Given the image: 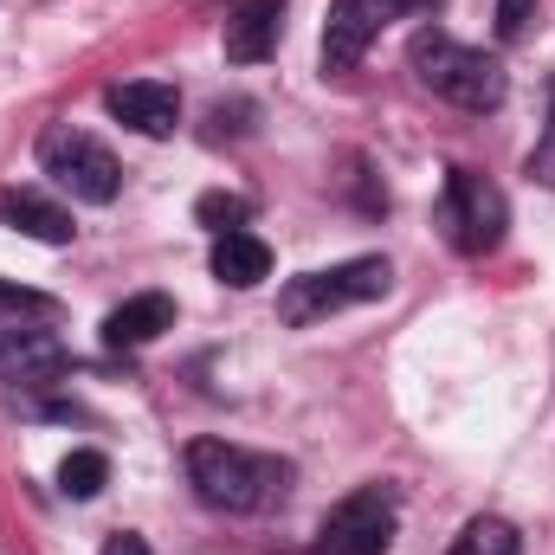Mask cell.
Returning <instances> with one entry per match:
<instances>
[{
	"mask_svg": "<svg viewBox=\"0 0 555 555\" xmlns=\"http://www.w3.org/2000/svg\"><path fill=\"white\" fill-rule=\"evenodd\" d=\"M188 485L207 511H227V517H253L266 511L272 498H284V465L266 452H246V446H227V439H194L188 446Z\"/></svg>",
	"mask_w": 555,
	"mask_h": 555,
	"instance_id": "6da1fadb",
	"label": "cell"
},
{
	"mask_svg": "<svg viewBox=\"0 0 555 555\" xmlns=\"http://www.w3.org/2000/svg\"><path fill=\"white\" fill-rule=\"evenodd\" d=\"M408 59H414L420 85H426L433 98L459 104V111H498V104H504V65H498L491 52H478V46H459V39L439 33V26H420L414 46H408Z\"/></svg>",
	"mask_w": 555,
	"mask_h": 555,
	"instance_id": "7a4b0ae2",
	"label": "cell"
},
{
	"mask_svg": "<svg viewBox=\"0 0 555 555\" xmlns=\"http://www.w3.org/2000/svg\"><path fill=\"white\" fill-rule=\"evenodd\" d=\"M388 284H395V266H388V259H343V266H330V272L291 278L284 297H278V317H284L291 330H304V323H323V317H336V310H349V304L388 297Z\"/></svg>",
	"mask_w": 555,
	"mask_h": 555,
	"instance_id": "3957f363",
	"label": "cell"
},
{
	"mask_svg": "<svg viewBox=\"0 0 555 555\" xmlns=\"http://www.w3.org/2000/svg\"><path fill=\"white\" fill-rule=\"evenodd\" d=\"M504 227H511L504 194L478 168H452L446 188H439V233H446V246L465 253V259H485V253L504 246Z\"/></svg>",
	"mask_w": 555,
	"mask_h": 555,
	"instance_id": "277c9868",
	"label": "cell"
},
{
	"mask_svg": "<svg viewBox=\"0 0 555 555\" xmlns=\"http://www.w3.org/2000/svg\"><path fill=\"white\" fill-rule=\"evenodd\" d=\"M39 168H46V175H52L72 201H91V207H111V201H117V188H124L117 155H111L98 137L72 130V124L39 137Z\"/></svg>",
	"mask_w": 555,
	"mask_h": 555,
	"instance_id": "5b68a950",
	"label": "cell"
},
{
	"mask_svg": "<svg viewBox=\"0 0 555 555\" xmlns=\"http://www.w3.org/2000/svg\"><path fill=\"white\" fill-rule=\"evenodd\" d=\"M388 543H395V498H388L382 485L349 491V498L323 517V537H317L323 555H388Z\"/></svg>",
	"mask_w": 555,
	"mask_h": 555,
	"instance_id": "8992f818",
	"label": "cell"
},
{
	"mask_svg": "<svg viewBox=\"0 0 555 555\" xmlns=\"http://www.w3.org/2000/svg\"><path fill=\"white\" fill-rule=\"evenodd\" d=\"M408 0H330V20H323V72H356L362 52L382 39V26Z\"/></svg>",
	"mask_w": 555,
	"mask_h": 555,
	"instance_id": "52a82bcc",
	"label": "cell"
},
{
	"mask_svg": "<svg viewBox=\"0 0 555 555\" xmlns=\"http://www.w3.org/2000/svg\"><path fill=\"white\" fill-rule=\"evenodd\" d=\"M65 343L46 336V330H0V382H20V388H46L65 375Z\"/></svg>",
	"mask_w": 555,
	"mask_h": 555,
	"instance_id": "ba28073f",
	"label": "cell"
},
{
	"mask_svg": "<svg viewBox=\"0 0 555 555\" xmlns=\"http://www.w3.org/2000/svg\"><path fill=\"white\" fill-rule=\"evenodd\" d=\"M104 104H111V117H117L124 130H137V137H175V124H181V98H175V85H155V78L111 85Z\"/></svg>",
	"mask_w": 555,
	"mask_h": 555,
	"instance_id": "9c48e42d",
	"label": "cell"
},
{
	"mask_svg": "<svg viewBox=\"0 0 555 555\" xmlns=\"http://www.w3.org/2000/svg\"><path fill=\"white\" fill-rule=\"evenodd\" d=\"M278 33H284V0H240L220 46H227L233 65H259V59L278 52Z\"/></svg>",
	"mask_w": 555,
	"mask_h": 555,
	"instance_id": "30bf717a",
	"label": "cell"
},
{
	"mask_svg": "<svg viewBox=\"0 0 555 555\" xmlns=\"http://www.w3.org/2000/svg\"><path fill=\"white\" fill-rule=\"evenodd\" d=\"M0 227H13L39 246H72V233H78L72 214L59 201H46L39 188H0Z\"/></svg>",
	"mask_w": 555,
	"mask_h": 555,
	"instance_id": "8fae6325",
	"label": "cell"
},
{
	"mask_svg": "<svg viewBox=\"0 0 555 555\" xmlns=\"http://www.w3.org/2000/svg\"><path fill=\"white\" fill-rule=\"evenodd\" d=\"M162 330H175V297H168V291H142V297L117 304V310L104 317V343H111V349H142V343H155Z\"/></svg>",
	"mask_w": 555,
	"mask_h": 555,
	"instance_id": "7c38bea8",
	"label": "cell"
},
{
	"mask_svg": "<svg viewBox=\"0 0 555 555\" xmlns=\"http://www.w3.org/2000/svg\"><path fill=\"white\" fill-rule=\"evenodd\" d=\"M214 278L220 284H233V291H253V284H266L272 278V246L259 240V233H220L214 240Z\"/></svg>",
	"mask_w": 555,
	"mask_h": 555,
	"instance_id": "4fadbf2b",
	"label": "cell"
},
{
	"mask_svg": "<svg viewBox=\"0 0 555 555\" xmlns=\"http://www.w3.org/2000/svg\"><path fill=\"white\" fill-rule=\"evenodd\" d=\"M452 555H524V537H517L504 517H472V524L459 530Z\"/></svg>",
	"mask_w": 555,
	"mask_h": 555,
	"instance_id": "5bb4252c",
	"label": "cell"
},
{
	"mask_svg": "<svg viewBox=\"0 0 555 555\" xmlns=\"http://www.w3.org/2000/svg\"><path fill=\"white\" fill-rule=\"evenodd\" d=\"M104 485H111V459H104V452H91V446H85V452H72V459L59 465V491H65V498H78V504H85V498H98Z\"/></svg>",
	"mask_w": 555,
	"mask_h": 555,
	"instance_id": "9a60e30c",
	"label": "cell"
},
{
	"mask_svg": "<svg viewBox=\"0 0 555 555\" xmlns=\"http://www.w3.org/2000/svg\"><path fill=\"white\" fill-rule=\"evenodd\" d=\"M194 214H201V227H214V233H240L253 207H246L240 194H201V207H194Z\"/></svg>",
	"mask_w": 555,
	"mask_h": 555,
	"instance_id": "2e32d148",
	"label": "cell"
},
{
	"mask_svg": "<svg viewBox=\"0 0 555 555\" xmlns=\"http://www.w3.org/2000/svg\"><path fill=\"white\" fill-rule=\"evenodd\" d=\"M0 317L20 323V317H52V297L46 291H26V284H7L0 278Z\"/></svg>",
	"mask_w": 555,
	"mask_h": 555,
	"instance_id": "e0dca14e",
	"label": "cell"
},
{
	"mask_svg": "<svg viewBox=\"0 0 555 555\" xmlns=\"http://www.w3.org/2000/svg\"><path fill=\"white\" fill-rule=\"evenodd\" d=\"M530 7H537V0H498V33L517 39V33L530 26Z\"/></svg>",
	"mask_w": 555,
	"mask_h": 555,
	"instance_id": "ac0fdd59",
	"label": "cell"
},
{
	"mask_svg": "<svg viewBox=\"0 0 555 555\" xmlns=\"http://www.w3.org/2000/svg\"><path fill=\"white\" fill-rule=\"evenodd\" d=\"M104 555H149V543H142V537H130V530H124V537H111V543H104Z\"/></svg>",
	"mask_w": 555,
	"mask_h": 555,
	"instance_id": "d6986e66",
	"label": "cell"
},
{
	"mask_svg": "<svg viewBox=\"0 0 555 555\" xmlns=\"http://www.w3.org/2000/svg\"><path fill=\"white\" fill-rule=\"evenodd\" d=\"M555 162V117H550V149H543V162H537V168H550Z\"/></svg>",
	"mask_w": 555,
	"mask_h": 555,
	"instance_id": "ffe728a7",
	"label": "cell"
},
{
	"mask_svg": "<svg viewBox=\"0 0 555 555\" xmlns=\"http://www.w3.org/2000/svg\"><path fill=\"white\" fill-rule=\"evenodd\" d=\"M408 7H414V0H408Z\"/></svg>",
	"mask_w": 555,
	"mask_h": 555,
	"instance_id": "44dd1931",
	"label": "cell"
}]
</instances>
